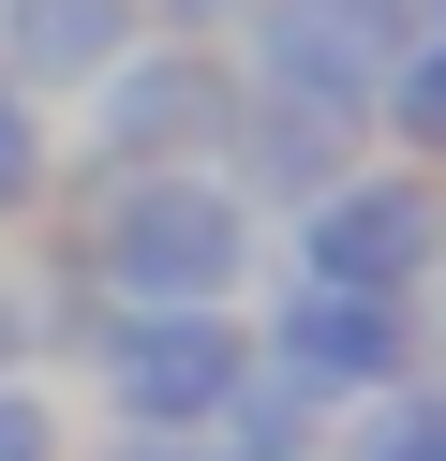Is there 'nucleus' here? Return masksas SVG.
Instances as JSON below:
<instances>
[{"label": "nucleus", "instance_id": "nucleus-1", "mask_svg": "<svg viewBox=\"0 0 446 461\" xmlns=\"http://www.w3.org/2000/svg\"><path fill=\"white\" fill-rule=\"evenodd\" d=\"M268 223L223 194V164H134L89 179V298L105 312H238Z\"/></svg>", "mask_w": 446, "mask_h": 461}, {"label": "nucleus", "instance_id": "nucleus-2", "mask_svg": "<svg viewBox=\"0 0 446 461\" xmlns=\"http://www.w3.org/2000/svg\"><path fill=\"white\" fill-rule=\"evenodd\" d=\"M89 402L105 431H208L253 387V328L238 312H89Z\"/></svg>", "mask_w": 446, "mask_h": 461}, {"label": "nucleus", "instance_id": "nucleus-3", "mask_svg": "<svg viewBox=\"0 0 446 461\" xmlns=\"http://www.w3.org/2000/svg\"><path fill=\"white\" fill-rule=\"evenodd\" d=\"M238 328H253V372L297 387L313 417H357L372 387L416 372V312L402 298H357V283H313V268H283L268 312H238Z\"/></svg>", "mask_w": 446, "mask_h": 461}, {"label": "nucleus", "instance_id": "nucleus-4", "mask_svg": "<svg viewBox=\"0 0 446 461\" xmlns=\"http://www.w3.org/2000/svg\"><path fill=\"white\" fill-rule=\"evenodd\" d=\"M75 120H89L75 179H134V164H208V149H223V120H238V60H223V45H164V31H149L119 75H89V90H75Z\"/></svg>", "mask_w": 446, "mask_h": 461}, {"label": "nucleus", "instance_id": "nucleus-5", "mask_svg": "<svg viewBox=\"0 0 446 461\" xmlns=\"http://www.w3.org/2000/svg\"><path fill=\"white\" fill-rule=\"evenodd\" d=\"M416 45V0H253L238 15V90H297V104H342V120H372L387 60Z\"/></svg>", "mask_w": 446, "mask_h": 461}, {"label": "nucleus", "instance_id": "nucleus-6", "mask_svg": "<svg viewBox=\"0 0 446 461\" xmlns=\"http://www.w3.org/2000/svg\"><path fill=\"white\" fill-rule=\"evenodd\" d=\"M432 253H446L432 164H342V179L297 209V268H313V283H357V298H402V312H416Z\"/></svg>", "mask_w": 446, "mask_h": 461}, {"label": "nucleus", "instance_id": "nucleus-7", "mask_svg": "<svg viewBox=\"0 0 446 461\" xmlns=\"http://www.w3.org/2000/svg\"><path fill=\"white\" fill-rule=\"evenodd\" d=\"M208 164H223V194L268 223V209H313V194L357 164V120L342 104H297V90H238V120H223Z\"/></svg>", "mask_w": 446, "mask_h": 461}, {"label": "nucleus", "instance_id": "nucleus-8", "mask_svg": "<svg viewBox=\"0 0 446 461\" xmlns=\"http://www.w3.org/2000/svg\"><path fill=\"white\" fill-rule=\"evenodd\" d=\"M149 45V0H0V75L30 104H75L89 75H119Z\"/></svg>", "mask_w": 446, "mask_h": 461}, {"label": "nucleus", "instance_id": "nucleus-9", "mask_svg": "<svg viewBox=\"0 0 446 461\" xmlns=\"http://www.w3.org/2000/svg\"><path fill=\"white\" fill-rule=\"evenodd\" d=\"M327 461H446V387H432V372L372 387V402L342 417V447H327Z\"/></svg>", "mask_w": 446, "mask_h": 461}, {"label": "nucleus", "instance_id": "nucleus-10", "mask_svg": "<svg viewBox=\"0 0 446 461\" xmlns=\"http://www.w3.org/2000/svg\"><path fill=\"white\" fill-rule=\"evenodd\" d=\"M372 120H387V149H416V164H446V31H416L402 60H387V90H372Z\"/></svg>", "mask_w": 446, "mask_h": 461}, {"label": "nucleus", "instance_id": "nucleus-11", "mask_svg": "<svg viewBox=\"0 0 446 461\" xmlns=\"http://www.w3.org/2000/svg\"><path fill=\"white\" fill-rule=\"evenodd\" d=\"M45 194H59V120L15 90V75H0V223H30Z\"/></svg>", "mask_w": 446, "mask_h": 461}, {"label": "nucleus", "instance_id": "nucleus-12", "mask_svg": "<svg viewBox=\"0 0 446 461\" xmlns=\"http://www.w3.org/2000/svg\"><path fill=\"white\" fill-rule=\"evenodd\" d=\"M0 461H75V402L30 387V372H0Z\"/></svg>", "mask_w": 446, "mask_h": 461}, {"label": "nucleus", "instance_id": "nucleus-13", "mask_svg": "<svg viewBox=\"0 0 446 461\" xmlns=\"http://www.w3.org/2000/svg\"><path fill=\"white\" fill-rule=\"evenodd\" d=\"M238 15H253V0H149L164 45H238Z\"/></svg>", "mask_w": 446, "mask_h": 461}, {"label": "nucleus", "instance_id": "nucleus-14", "mask_svg": "<svg viewBox=\"0 0 446 461\" xmlns=\"http://www.w3.org/2000/svg\"><path fill=\"white\" fill-rule=\"evenodd\" d=\"M75 461H223L208 431H105V447H75Z\"/></svg>", "mask_w": 446, "mask_h": 461}, {"label": "nucleus", "instance_id": "nucleus-15", "mask_svg": "<svg viewBox=\"0 0 446 461\" xmlns=\"http://www.w3.org/2000/svg\"><path fill=\"white\" fill-rule=\"evenodd\" d=\"M416 298H446V253H432V283H416Z\"/></svg>", "mask_w": 446, "mask_h": 461}]
</instances>
